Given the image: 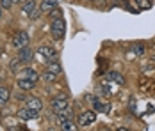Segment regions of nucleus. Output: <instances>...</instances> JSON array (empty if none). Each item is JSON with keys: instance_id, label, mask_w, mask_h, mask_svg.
Segmentation results:
<instances>
[{"instance_id": "nucleus-13", "label": "nucleus", "mask_w": 155, "mask_h": 131, "mask_svg": "<svg viewBox=\"0 0 155 131\" xmlns=\"http://www.w3.org/2000/svg\"><path fill=\"white\" fill-rule=\"evenodd\" d=\"M55 114H57V119H59L61 122L68 120V119H73V112H71L70 108H64V110H61V112H55Z\"/></svg>"}, {"instance_id": "nucleus-20", "label": "nucleus", "mask_w": 155, "mask_h": 131, "mask_svg": "<svg viewBox=\"0 0 155 131\" xmlns=\"http://www.w3.org/2000/svg\"><path fill=\"white\" fill-rule=\"evenodd\" d=\"M55 78H57V74H55V73H50V71H45V73H43V80L48 82V83L55 82Z\"/></svg>"}, {"instance_id": "nucleus-26", "label": "nucleus", "mask_w": 155, "mask_h": 131, "mask_svg": "<svg viewBox=\"0 0 155 131\" xmlns=\"http://www.w3.org/2000/svg\"><path fill=\"white\" fill-rule=\"evenodd\" d=\"M16 99H20V101H27V98H25V94H23V92L16 94Z\"/></svg>"}, {"instance_id": "nucleus-18", "label": "nucleus", "mask_w": 155, "mask_h": 131, "mask_svg": "<svg viewBox=\"0 0 155 131\" xmlns=\"http://www.w3.org/2000/svg\"><path fill=\"white\" fill-rule=\"evenodd\" d=\"M48 16H50V20H57V18H62L61 7H54V9H50V11H48Z\"/></svg>"}, {"instance_id": "nucleus-10", "label": "nucleus", "mask_w": 155, "mask_h": 131, "mask_svg": "<svg viewBox=\"0 0 155 131\" xmlns=\"http://www.w3.org/2000/svg\"><path fill=\"white\" fill-rule=\"evenodd\" d=\"M93 104H94V110H98V112H102V114H107L109 110H110V104H107V103H102L100 99H96V98H94Z\"/></svg>"}, {"instance_id": "nucleus-23", "label": "nucleus", "mask_w": 155, "mask_h": 131, "mask_svg": "<svg viewBox=\"0 0 155 131\" xmlns=\"http://www.w3.org/2000/svg\"><path fill=\"white\" fill-rule=\"evenodd\" d=\"M134 53H136V55H143V53H144V44L143 43L134 44Z\"/></svg>"}, {"instance_id": "nucleus-9", "label": "nucleus", "mask_w": 155, "mask_h": 131, "mask_svg": "<svg viewBox=\"0 0 155 131\" xmlns=\"http://www.w3.org/2000/svg\"><path fill=\"white\" fill-rule=\"evenodd\" d=\"M57 5H59V0H43L41 5H39V9L48 13L50 9H54V7H57Z\"/></svg>"}, {"instance_id": "nucleus-22", "label": "nucleus", "mask_w": 155, "mask_h": 131, "mask_svg": "<svg viewBox=\"0 0 155 131\" xmlns=\"http://www.w3.org/2000/svg\"><path fill=\"white\" fill-rule=\"evenodd\" d=\"M136 4H137L139 9H150L152 7V2L150 0H136Z\"/></svg>"}, {"instance_id": "nucleus-4", "label": "nucleus", "mask_w": 155, "mask_h": 131, "mask_svg": "<svg viewBox=\"0 0 155 131\" xmlns=\"http://www.w3.org/2000/svg\"><path fill=\"white\" fill-rule=\"evenodd\" d=\"M64 108H68V96L59 94L57 98L52 99V110H54V112H61Z\"/></svg>"}, {"instance_id": "nucleus-8", "label": "nucleus", "mask_w": 155, "mask_h": 131, "mask_svg": "<svg viewBox=\"0 0 155 131\" xmlns=\"http://www.w3.org/2000/svg\"><path fill=\"white\" fill-rule=\"evenodd\" d=\"M27 106L32 108V110H38V112H39V110L43 108V103H41L39 98H34V96H32V98H27Z\"/></svg>"}, {"instance_id": "nucleus-5", "label": "nucleus", "mask_w": 155, "mask_h": 131, "mask_svg": "<svg viewBox=\"0 0 155 131\" xmlns=\"http://www.w3.org/2000/svg\"><path fill=\"white\" fill-rule=\"evenodd\" d=\"M94 120H96V114L93 110H86L82 115L78 117V124L80 126H91V124H94Z\"/></svg>"}, {"instance_id": "nucleus-28", "label": "nucleus", "mask_w": 155, "mask_h": 131, "mask_svg": "<svg viewBox=\"0 0 155 131\" xmlns=\"http://www.w3.org/2000/svg\"><path fill=\"white\" fill-rule=\"evenodd\" d=\"M0 16H2V5H0Z\"/></svg>"}, {"instance_id": "nucleus-6", "label": "nucleus", "mask_w": 155, "mask_h": 131, "mask_svg": "<svg viewBox=\"0 0 155 131\" xmlns=\"http://www.w3.org/2000/svg\"><path fill=\"white\" fill-rule=\"evenodd\" d=\"M32 57H34V51H32L29 46H23V48H20V51H18V58L23 62V64H27V62H31Z\"/></svg>"}, {"instance_id": "nucleus-24", "label": "nucleus", "mask_w": 155, "mask_h": 131, "mask_svg": "<svg viewBox=\"0 0 155 131\" xmlns=\"http://www.w3.org/2000/svg\"><path fill=\"white\" fill-rule=\"evenodd\" d=\"M0 5H2L4 9H9V7L13 5V0H0Z\"/></svg>"}, {"instance_id": "nucleus-1", "label": "nucleus", "mask_w": 155, "mask_h": 131, "mask_svg": "<svg viewBox=\"0 0 155 131\" xmlns=\"http://www.w3.org/2000/svg\"><path fill=\"white\" fill-rule=\"evenodd\" d=\"M50 32H52V37L55 41H59L64 37V32H66V23L62 18H57V20H52V25H50Z\"/></svg>"}, {"instance_id": "nucleus-17", "label": "nucleus", "mask_w": 155, "mask_h": 131, "mask_svg": "<svg viewBox=\"0 0 155 131\" xmlns=\"http://www.w3.org/2000/svg\"><path fill=\"white\" fill-rule=\"evenodd\" d=\"M20 64H23L20 58H13V60L9 62V71H11V73H18V71H20Z\"/></svg>"}, {"instance_id": "nucleus-3", "label": "nucleus", "mask_w": 155, "mask_h": 131, "mask_svg": "<svg viewBox=\"0 0 155 131\" xmlns=\"http://www.w3.org/2000/svg\"><path fill=\"white\" fill-rule=\"evenodd\" d=\"M29 44V34L25 32V30H20V32H16L15 37H13V46L15 48H23V46H27Z\"/></svg>"}, {"instance_id": "nucleus-12", "label": "nucleus", "mask_w": 155, "mask_h": 131, "mask_svg": "<svg viewBox=\"0 0 155 131\" xmlns=\"http://www.w3.org/2000/svg\"><path fill=\"white\" fill-rule=\"evenodd\" d=\"M34 85H36V82H31L29 78L18 80V87L21 89V90H31V89H34Z\"/></svg>"}, {"instance_id": "nucleus-19", "label": "nucleus", "mask_w": 155, "mask_h": 131, "mask_svg": "<svg viewBox=\"0 0 155 131\" xmlns=\"http://www.w3.org/2000/svg\"><path fill=\"white\" fill-rule=\"evenodd\" d=\"M61 124H62L61 128H62L64 131H70V129L73 131V129H77V126L73 124V120H71V119H68V120H64V122H61Z\"/></svg>"}, {"instance_id": "nucleus-15", "label": "nucleus", "mask_w": 155, "mask_h": 131, "mask_svg": "<svg viewBox=\"0 0 155 131\" xmlns=\"http://www.w3.org/2000/svg\"><path fill=\"white\" fill-rule=\"evenodd\" d=\"M47 71H50V73H55V74H61L62 67H61V64H59V62H55V60H50V62H48Z\"/></svg>"}, {"instance_id": "nucleus-27", "label": "nucleus", "mask_w": 155, "mask_h": 131, "mask_svg": "<svg viewBox=\"0 0 155 131\" xmlns=\"http://www.w3.org/2000/svg\"><path fill=\"white\" fill-rule=\"evenodd\" d=\"M20 2H25V0H13V4H20Z\"/></svg>"}, {"instance_id": "nucleus-11", "label": "nucleus", "mask_w": 155, "mask_h": 131, "mask_svg": "<svg viewBox=\"0 0 155 131\" xmlns=\"http://www.w3.org/2000/svg\"><path fill=\"white\" fill-rule=\"evenodd\" d=\"M34 9H36V2H34V0L23 2V7H21V11H23V14H25V16H31L32 13H34Z\"/></svg>"}, {"instance_id": "nucleus-16", "label": "nucleus", "mask_w": 155, "mask_h": 131, "mask_svg": "<svg viewBox=\"0 0 155 131\" xmlns=\"http://www.w3.org/2000/svg\"><path fill=\"white\" fill-rule=\"evenodd\" d=\"M9 98H11V92H9V89L0 87V106H4L5 103L9 101Z\"/></svg>"}, {"instance_id": "nucleus-25", "label": "nucleus", "mask_w": 155, "mask_h": 131, "mask_svg": "<svg viewBox=\"0 0 155 131\" xmlns=\"http://www.w3.org/2000/svg\"><path fill=\"white\" fill-rule=\"evenodd\" d=\"M41 13H43V11H41V9H38V7H36V9H34V13H32V14L29 16V18H32V20H36V18H39V14H41Z\"/></svg>"}, {"instance_id": "nucleus-7", "label": "nucleus", "mask_w": 155, "mask_h": 131, "mask_svg": "<svg viewBox=\"0 0 155 131\" xmlns=\"http://www.w3.org/2000/svg\"><path fill=\"white\" fill-rule=\"evenodd\" d=\"M38 115H39V112H38V110H32V108H29V106L18 110V117H20V119H25V120H29V119H36Z\"/></svg>"}, {"instance_id": "nucleus-2", "label": "nucleus", "mask_w": 155, "mask_h": 131, "mask_svg": "<svg viewBox=\"0 0 155 131\" xmlns=\"http://www.w3.org/2000/svg\"><path fill=\"white\" fill-rule=\"evenodd\" d=\"M38 53L41 55V58H43V60H47V62H50V60H55V58H57V51H55L52 46H48V44L39 46Z\"/></svg>"}, {"instance_id": "nucleus-14", "label": "nucleus", "mask_w": 155, "mask_h": 131, "mask_svg": "<svg viewBox=\"0 0 155 131\" xmlns=\"http://www.w3.org/2000/svg\"><path fill=\"white\" fill-rule=\"evenodd\" d=\"M107 78L110 80V82H116V83H120V85H123V83H125V78H123V74L116 73V71H110V73L107 74Z\"/></svg>"}, {"instance_id": "nucleus-29", "label": "nucleus", "mask_w": 155, "mask_h": 131, "mask_svg": "<svg viewBox=\"0 0 155 131\" xmlns=\"http://www.w3.org/2000/svg\"><path fill=\"white\" fill-rule=\"evenodd\" d=\"M120 2H127V0H120Z\"/></svg>"}, {"instance_id": "nucleus-21", "label": "nucleus", "mask_w": 155, "mask_h": 131, "mask_svg": "<svg viewBox=\"0 0 155 131\" xmlns=\"http://www.w3.org/2000/svg\"><path fill=\"white\" fill-rule=\"evenodd\" d=\"M25 76H27L31 82H38V78H39V76H38V73H36L34 69H25Z\"/></svg>"}]
</instances>
